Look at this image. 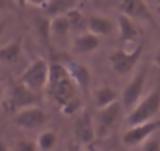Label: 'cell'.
<instances>
[{
  "instance_id": "cell-17",
  "label": "cell",
  "mask_w": 160,
  "mask_h": 151,
  "mask_svg": "<svg viewBox=\"0 0 160 151\" xmlns=\"http://www.w3.org/2000/svg\"><path fill=\"white\" fill-rule=\"evenodd\" d=\"M75 2L77 0H49V2L42 7L44 13L50 18H57V16H63L68 11L75 8Z\"/></svg>"
},
{
  "instance_id": "cell-22",
  "label": "cell",
  "mask_w": 160,
  "mask_h": 151,
  "mask_svg": "<svg viewBox=\"0 0 160 151\" xmlns=\"http://www.w3.org/2000/svg\"><path fill=\"white\" fill-rule=\"evenodd\" d=\"M36 29H38L39 35L42 36V39L46 43H49V39H50V21H49V18H38Z\"/></svg>"
},
{
  "instance_id": "cell-7",
  "label": "cell",
  "mask_w": 160,
  "mask_h": 151,
  "mask_svg": "<svg viewBox=\"0 0 160 151\" xmlns=\"http://www.w3.org/2000/svg\"><path fill=\"white\" fill-rule=\"evenodd\" d=\"M141 54H143V43H140L132 52L115 50L108 57V60H110L112 68L115 69V72H118V74H127V72H130L135 68V65L138 63Z\"/></svg>"
},
{
  "instance_id": "cell-2",
  "label": "cell",
  "mask_w": 160,
  "mask_h": 151,
  "mask_svg": "<svg viewBox=\"0 0 160 151\" xmlns=\"http://www.w3.org/2000/svg\"><path fill=\"white\" fill-rule=\"evenodd\" d=\"M160 112V88H154L149 95H146L126 117V123L129 126H137L155 120L154 117Z\"/></svg>"
},
{
  "instance_id": "cell-15",
  "label": "cell",
  "mask_w": 160,
  "mask_h": 151,
  "mask_svg": "<svg viewBox=\"0 0 160 151\" xmlns=\"http://www.w3.org/2000/svg\"><path fill=\"white\" fill-rule=\"evenodd\" d=\"M115 30V24L112 19L104 16H90L88 18V32L98 36H108Z\"/></svg>"
},
{
  "instance_id": "cell-33",
  "label": "cell",
  "mask_w": 160,
  "mask_h": 151,
  "mask_svg": "<svg viewBox=\"0 0 160 151\" xmlns=\"http://www.w3.org/2000/svg\"><path fill=\"white\" fill-rule=\"evenodd\" d=\"M83 151H93V149H91V148H88V146H87V149H83Z\"/></svg>"
},
{
  "instance_id": "cell-5",
  "label": "cell",
  "mask_w": 160,
  "mask_h": 151,
  "mask_svg": "<svg viewBox=\"0 0 160 151\" xmlns=\"http://www.w3.org/2000/svg\"><path fill=\"white\" fill-rule=\"evenodd\" d=\"M36 101V95L35 91H32L30 88H27L25 85H22L21 82H16L11 87V91L5 101V110L10 113H18L22 109L32 107Z\"/></svg>"
},
{
  "instance_id": "cell-11",
  "label": "cell",
  "mask_w": 160,
  "mask_h": 151,
  "mask_svg": "<svg viewBox=\"0 0 160 151\" xmlns=\"http://www.w3.org/2000/svg\"><path fill=\"white\" fill-rule=\"evenodd\" d=\"M119 10H121V14H124V16H127L130 19L152 22L151 10L146 5L144 0H121L119 2Z\"/></svg>"
},
{
  "instance_id": "cell-9",
  "label": "cell",
  "mask_w": 160,
  "mask_h": 151,
  "mask_svg": "<svg viewBox=\"0 0 160 151\" xmlns=\"http://www.w3.org/2000/svg\"><path fill=\"white\" fill-rule=\"evenodd\" d=\"M144 81H146V69H141L140 72H137V76H133L132 81L124 88L121 104H122V107L127 112H130L141 101V95H143V88H144Z\"/></svg>"
},
{
  "instance_id": "cell-21",
  "label": "cell",
  "mask_w": 160,
  "mask_h": 151,
  "mask_svg": "<svg viewBox=\"0 0 160 151\" xmlns=\"http://www.w3.org/2000/svg\"><path fill=\"white\" fill-rule=\"evenodd\" d=\"M36 145H38V149L41 151L53 149V146L57 145V134L53 131H42L36 138Z\"/></svg>"
},
{
  "instance_id": "cell-13",
  "label": "cell",
  "mask_w": 160,
  "mask_h": 151,
  "mask_svg": "<svg viewBox=\"0 0 160 151\" xmlns=\"http://www.w3.org/2000/svg\"><path fill=\"white\" fill-rule=\"evenodd\" d=\"M71 77L74 81V84L77 85V88H80L82 91H88L90 84H91V74L90 69L87 66H83L82 63H77V61H69V65L66 66Z\"/></svg>"
},
{
  "instance_id": "cell-25",
  "label": "cell",
  "mask_w": 160,
  "mask_h": 151,
  "mask_svg": "<svg viewBox=\"0 0 160 151\" xmlns=\"http://www.w3.org/2000/svg\"><path fill=\"white\" fill-rule=\"evenodd\" d=\"M36 149H38V145L30 140H21L14 146V151H36Z\"/></svg>"
},
{
  "instance_id": "cell-6",
  "label": "cell",
  "mask_w": 160,
  "mask_h": 151,
  "mask_svg": "<svg viewBox=\"0 0 160 151\" xmlns=\"http://www.w3.org/2000/svg\"><path fill=\"white\" fill-rule=\"evenodd\" d=\"M158 128H160V120H151L143 124L130 126V129H127L122 135V143L129 148L143 145L152 134L158 131Z\"/></svg>"
},
{
  "instance_id": "cell-23",
  "label": "cell",
  "mask_w": 160,
  "mask_h": 151,
  "mask_svg": "<svg viewBox=\"0 0 160 151\" xmlns=\"http://www.w3.org/2000/svg\"><path fill=\"white\" fill-rule=\"evenodd\" d=\"M61 109V112L64 113V115H68V117H71V115H74V113H77L80 109H82V102H80V99H77V98H72L69 102H66L63 107H60Z\"/></svg>"
},
{
  "instance_id": "cell-1",
  "label": "cell",
  "mask_w": 160,
  "mask_h": 151,
  "mask_svg": "<svg viewBox=\"0 0 160 151\" xmlns=\"http://www.w3.org/2000/svg\"><path fill=\"white\" fill-rule=\"evenodd\" d=\"M75 88L77 85L74 84L71 74L64 65L52 63L49 66V81H47L46 91L55 104L63 107L66 102L75 98Z\"/></svg>"
},
{
  "instance_id": "cell-8",
  "label": "cell",
  "mask_w": 160,
  "mask_h": 151,
  "mask_svg": "<svg viewBox=\"0 0 160 151\" xmlns=\"http://www.w3.org/2000/svg\"><path fill=\"white\" fill-rule=\"evenodd\" d=\"M13 123L22 129H38L41 126H44L47 123V113L36 107V106H32V107H27V109H22L19 110L18 113H14L13 117Z\"/></svg>"
},
{
  "instance_id": "cell-10",
  "label": "cell",
  "mask_w": 160,
  "mask_h": 151,
  "mask_svg": "<svg viewBox=\"0 0 160 151\" xmlns=\"http://www.w3.org/2000/svg\"><path fill=\"white\" fill-rule=\"evenodd\" d=\"M74 137H75L77 143L83 145V146H90L94 142V138L98 137L94 121L88 112H83L80 117H77V120L74 123Z\"/></svg>"
},
{
  "instance_id": "cell-18",
  "label": "cell",
  "mask_w": 160,
  "mask_h": 151,
  "mask_svg": "<svg viewBox=\"0 0 160 151\" xmlns=\"http://www.w3.org/2000/svg\"><path fill=\"white\" fill-rule=\"evenodd\" d=\"M93 99H94V106L98 109H104V107H108V106L118 102V93L112 87H101L93 93Z\"/></svg>"
},
{
  "instance_id": "cell-30",
  "label": "cell",
  "mask_w": 160,
  "mask_h": 151,
  "mask_svg": "<svg viewBox=\"0 0 160 151\" xmlns=\"http://www.w3.org/2000/svg\"><path fill=\"white\" fill-rule=\"evenodd\" d=\"M3 30H5V22H3L2 19H0V35L3 33Z\"/></svg>"
},
{
  "instance_id": "cell-14",
  "label": "cell",
  "mask_w": 160,
  "mask_h": 151,
  "mask_svg": "<svg viewBox=\"0 0 160 151\" xmlns=\"http://www.w3.org/2000/svg\"><path fill=\"white\" fill-rule=\"evenodd\" d=\"M116 27H118V33H119V39L124 43H133L137 41V38L140 36V30L135 25L133 19L119 14L118 21H116Z\"/></svg>"
},
{
  "instance_id": "cell-20",
  "label": "cell",
  "mask_w": 160,
  "mask_h": 151,
  "mask_svg": "<svg viewBox=\"0 0 160 151\" xmlns=\"http://www.w3.org/2000/svg\"><path fill=\"white\" fill-rule=\"evenodd\" d=\"M66 18L69 21V25H71V30L72 32H78V33H83V32H88V19L83 16V13L80 11L78 8H74L71 11L66 13Z\"/></svg>"
},
{
  "instance_id": "cell-16",
  "label": "cell",
  "mask_w": 160,
  "mask_h": 151,
  "mask_svg": "<svg viewBox=\"0 0 160 151\" xmlns=\"http://www.w3.org/2000/svg\"><path fill=\"white\" fill-rule=\"evenodd\" d=\"M22 54V38H18L0 47V61L5 65H13L19 60Z\"/></svg>"
},
{
  "instance_id": "cell-31",
  "label": "cell",
  "mask_w": 160,
  "mask_h": 151,
  "mask_svg": "<svg viewBox=\"0 0 160 151\" xmlns=\"http://www.w3.org/2000/svg\"><path fill=\"white\" fill-rule=\"evenodd\" d=\"M69 151H80V149H78L77 146H71V148H69Z\"/></svg>"
},
{
  "instance_id": "cell-12",
  "label": "cell",
  "mask_w": 160,
  "mask_h": 151,
  "mask_svg": "<svg viewBox=\"0 0 160 151\" xmlns=\"http://www.w3.org/2000/svg\"><path fill=\"white\" fill-rule=\"evenodd\" d=\"M101 44V36L91 33V32H83V33H78L72 43V50L74 54L78 55H87L94 52Z\"/></svg>"
},
{
  "instance_id": "cell-4",
  "label": "cell",
  "mask_w": 160,
  "mask_h": 151,
  "mask_svg": "<svg viewBox=\"0 0 160 151\" xmlns=\"http://www.w3.org/2000/svg\"><path fill=\"white\" fill-rule=\"evenodd\" d=\"M121 112H122V104L119 101L108 107L98 109V115H96V121H94L98 138H107L113 132V129L121 117Z\"/></svg>"
},
{
  "instance_id": "cell-26",
  "label": "cell",
  "mask_w": 160,
  "mask_h": 151,
  "mask_svg": "<svg viewBox=\"0 0 160 151\" xmlns=\"http://www.w3.org/2000/svg\"><path fill=\"white\" fill-rule=\"evenodd\" d=\"M49 0H18V3L21 7H25V5H33V7H44Z\"/></svg>"
},
{
  "instance_id": "cell-29",
  "label": "cell",
  "mask_w": 160,
  "mask_h": 151,
  "mask_svg": "<svg viewBox=\"0 0 160 151\" xmlns=\"http://www.w3.org/2000/svg\"><path fill=\"white\" fill-rule=\"evenodd\" d=\"M8 7V0H0V11Z\"/></svg>"
},
{
  "instance_id": "cell-32",
  "label": "cell",
  "mask_w": 160,
  "mask_h": 151,
  "mask_svg": "<svg viewBox=\"0 0 160 151\" xmlns=\"http://www.w3.org/2000/svg\"><path fill=\"white\" fill-rule=\"evenodd\" d=\"M2 98H3V88L0 87V101H2Z\"/></svg>"
},
{
  "instance_id": "cell-19",
  "label": "cell",
  "mask_w": 160,
  "mask_h": 151,
  "mask_svg": "<svg viewBox=\"0 0 160 151\" xmlns=\"http://www.w3.org/2000/svg\"><path fill=\"white\" fill-rule=\"evenodd\" d=\"M69 32H72V30H71V25H69V21H68L66 14L50 19V36L52 38L64 39L69 35Z\"/></svg>"
},
{
  "instance_id": "cell-24",
  "label": "cell",
  "mask_w": 160,
  "mask_h": 151,
  "mask_svg": "<svg viewBox=\"0 0 160 151\" xmlns=\"http://www.w3.org/2000/svg\"><path fill=\"white\" fill-rule=\"evenodd\" d=\"M141 151H160V135L152 134V135L141 145Z\"/></svg>"
},
{
  "instance_id": "cell-34",
  "label": "cell",
  "mask_w": 160,
  "mask_h": 151,
  "mask_svg": "<svg viewBox=\"0 0 160 151\" xmlns=\"http://www.w3.org/2000/svg\"><path fill=\"white\" fill-rule=\"evenodd\" d=\"M157 3H158V5H160V0H157Z\"/></svg>"
},
{
  "instance_id": "cell-27",
  "label": "cell",
  "mask_w": 160,
  "mask_h": 151,
  "mask_svg": "<svg viewBox=\"0 0 160 151\" xmlns=\"http://www.w3.org/2000/svg\"><path fill=\"white\" fill-rule=\"evenodd\" d=\"M154 63L157 65V66H160V47L157 49V52H155V57H154Z\"/></svg>"
},
{
  "instance_id": "cell-3",
  "label": "cell",
  "mask_w": 160,
  "mask_h": 151,
  "mask_svg": "<svg viewBox=\"0 0 160 151\" xmlns=\"http://www.w3.org/2000/svg\"><path fill=\"white\" fill-rule=\"evenodd\" d=\"M49 66L50 65L44 58H35L21 74L19 82L25 85L27 88H30L32 91L46 88L47 81H49Z\"/></svg>"
},
{
  "instance_id": "cell-28",
  "label": "cell",
  "mask_w": 160,
  "mask_h": 151,
  "mask_svg": "<svg viewBox=\"0 0 160 151\" xmlns=\"http://www.w3.org/2000/svg\"><path fill=\"white\" fill-rule=\"evenodd\" d=\"M0 151H10V148L7 146V143L3 140H0Z\"/></svg>"
}]
</instances>
